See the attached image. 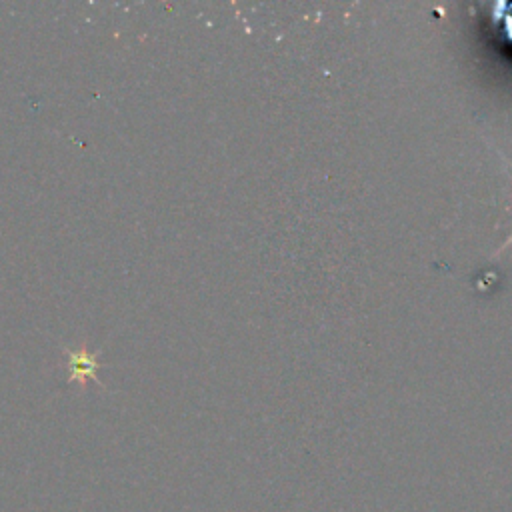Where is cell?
Here are the masks:
<instances>
[{"label": "cell", "mask_w": 512, "mask_h": 512, "mask_svg": "<svg viewBox=\"0 0 512 512\" xmlns=\"http://www.w3.org/2000/svg\"><path fill=\"white\" fill-rule=\"evenodd\" d=\"M68 366H70V380L86 382L94 378L96 372V360L92 354L84 350H70L68 352Z\"/></svg>", "instance_id": "obj_1"}, {"label": "cell", "mask_w": 512, "mask_h": 512, "mask_svg": "<svg viewBox=\"0 0 512 512\" xmlns=\"http://www.w3.org/2000/svg\"><path fill=\"white\" fill-rule=\"evenodd\" d=\"M510 244H512V234H510V236H508V240H506V242L500 246V250H498V252H502V250H504L506 246H510Z\"/></svg>", "instance_id": "obj_2"}]
</instances>
